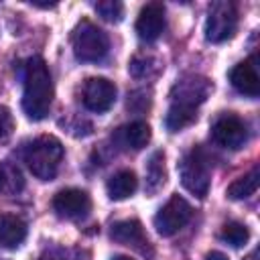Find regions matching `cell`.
I'll list each match as a JSON object with an SVG mask.
<instances>
[{
	"mask_svg": "<svg viewBox=\"0 0 260 260\" xmlns=\"http://www.w3.org/2000/svg\"><path fill=\"white\" fill-rule=\"evenodd\" d=\"M211 138L215 144H219L223 148L238 150L248 140V128H246L244 120L238 118L236 114H221L211 124Z\"/></svg>",
	"mask_w": 260,
	"mask_h": 260,
	"instance_id": "obj_8",
	"label": "cell"
},
{
	"mask_svg": "<svg viewBox=\"0 0 260 260\" xmlns=\"http://www.w3.org/2000/svg\"><path fill=\"white\" fill-rule=\"evenodd\" d=\"M238 30V8L234 2L219 0L209 6L205 22V39L211 43L230 41Z\"/></svg>",
	"mask_w": 260,
	"mask_h": 260,
	"instance_id": "obj_4",
	"label": "cell"
},
{
	"mask_svg": "<svg viewBox=\"0 0 260 260\" xmlns=\"http://www.w3.org/2000/svg\"><path fill=\"white\" fill-rule=\"evenodd\" d=\"M211 89H213V85H211L209 79H205L201 75H187V77L179 79L173 85V89H171V104L197 110L207 100Z\"/></svg>",
	"mask_w": 260,
	"mask_h": 260,
	"instance_id": "obj_7",
	"label": "cell"
},
{
	"mask_svg": "<svg viewBox=\"0 0 260 260\" xmlns=\"http://www.w3.org/2000/svg\"><path fill=\"white\" fill-rule=\"evenodd\" d=\"M110 236L114 242L118 244H124V246H130L134 250H138L140 254H152L150 250V242L144 234V228L138 219H122V221H116L110 230Z\"/></svg>",
	"mask_w": 260,
	"mask_h": 260,
	"instance_id": "obj_11",
	"label": "cell"
},
{
	"mask_svg": "<svg viewBox=\"0 0 260 260\" xmlns=\"http://www.w3.org/2000/svg\"><path fill=\"white\" fill-rule=\"evenodd\" d=\"M244 260H258V250H252Z\"/></svg>",
	"mask_w": 260,
	"mask_h": 260,
	"instance_id": "obj_26",
	"label": "cell"
},
{
	"mask_svg": "<svg viewBox=\"0 0 260 260\" xmlns=\"http://www.w3.org/2000/svg\"><path fill=\"white\" fill-rule=\"evenodd\" d=\"M53 209L61 217H69V219L83 217L91 209V199H89V195L83 189L67 187V189H61L59 193H55V197H53Z\"/></svg>",
	"mask_w": 260,
	"mask_h": 260,
	"instance_id": "obj_10",
	"label": "cell"
},
{
	"mask_svg": "<svg viewBox=\"0 0 260 260\" xmlns=\"http://www.w3.org/2000/svg\"><path fill=\"white\" fill-rule=\"evenodd\" d=\"M116 102V85L106 77H87L81 87V104L95 114L108 112Z\"/></svg>",
	"mask_w": 260,
	"mask_h": 260,
	"instance_id": "obj_9",
	"label": "cell"
},
{
	"mask_svg": "<svg viewBox=\"0 0 260 260\" xmlns=\"http://www.w3.org/2000/svg\"><path fill=\"white\" fill-rule=\"evenodd\" d=\"M14 132V118L6 106H0V144L6 142Z\"/></svg>",
	"mask_w": 260,
	"mask_h": 260,
	"instance_id": "obj_23",
	"label": "cell"
},
{
	"mask_svg": "<svg viewBox=\"0 0 260 260\" xmlns=\"http://www.w3.org/2000/svg\"><path fill=\"white\" fill-rule=\"evenodd\" d=\"M112 260H134V258H130V256H124V254H118V256H114Z\"/></svg>",
	"mask_w": 260,
	"mask_h": 260,
	"instance_id": "obj_27",
	"label": "cell"
},
{
	"mask_svg": "<svg viewBox=\"0 0 260 260\" xmlns=\"http://www.w3.org/2000/svg\"><path fill=\"white\" fill-rule=\"evenodd\" d=\"M114 140L122 146V148H132V150H140L148 144L150 140V126L142 120H136V122H130V124H124L116 130L114 134Z\"/></svg>",
	"mask_w": 260,
	"mask_h": 260,
	"instance_id": "obj_14",
	"label": "cell"
},
{
	"mask_svg": "<svg viewBox=\"0 0 260 260\" xmlns=\"http://www.w3.org/2000/svg\"><path fill=\"white\" fill-rule=\"evenodd\" d=\"M24 189L20 169L8 160H0V195H16Z\"/></svg>",
	"mask_w": 260,
	"mask_h": 260,
	"instance_id": "obj_18",
	"label": "cell"
},
{
	"mask_svg": "<svg viewBox=\"0 0 260 260\" xmlns=\"http://www.w3.org/2000/svg\"><path fill=\"white\" fill-rule=\"evenodd\" d=\"M136 187H138V179H136V173L130 169H122V171L114 173L106 183L108 197L114 201H122V199L130 197L136 191Z\"/></svg>",
	"mask_w": 260,
	"mask_h": 260,
	"instance_id": "obj_16",
	"label": "cell"
},
{
	"mask_svg": "<svg viewBox=\"0 0 260 260\" xmlns=\"http://www.w3.org/2000/svg\"><path fill=\"white\" fill-rule=\"evenodd\" d=\"M53 81L47 63L41 57H30L24 65L22 110L30 120H43L53 104Z\"/></svg>",
	"mask_w": 260,
	"mask_h": 260,
	"instance_id": "obj_1",
	"label": "cell"
},
{
	"mask_svg": "<svg viewBox=\"0 0 260 260\" xmlns=\"http://www.w3.org/2000/svg\"><path fill=\"white\" fill-rule=\"evenodd\" d=\"M167 181V169H165V152L154 150L146 162V191L156 193Z\"/></svg>",
	"mask_w": 260,
	"mask_h": 260,
	"instance_id": "obj_17",
	"label": "cell"
},
{
	"mask_svg": "<svg viewBox=\"0 0 260 260\" xmlns=\"http://www.w3.org/2000/svg\"><path fill=\"white\" fill-rule=\"evenodd\" d=\"M22 158L28 167V171L41 179V181H51L55 179L59 165L63 160V144L55 136L43 134L28 142V146L22 152Z\"/></svg>",
	"mask_w": 260,
	"mask_h": 260,
	"instance_id": "obj_2",
	"label": "cell"
},
{
	"mask_svg": "<svg viewBox=\"0 0 260 260\" xmlns=\"http://www.w3.org/2000/svg\"><path fill=\"white\" fill-rule=\"evenodd\" d=\"M39 260H59V258H55L53 254H47V256H41Z\"/></svg>",
	"mask_w": 260,
	"mask_h": 260,
	"instance_id": "obj_28",
	"label": "cell"
},
{
	"mask_svg": "<svg viewBox=\"0 0 260 260\" xmlns=\"http://www.w3.org/2000/svg\"><path fill=\"white\" fill-rule=\"evenodd\" d=\"M150 63H152L150 57H134L128 65V71L134 77H146L150 73Z\"/></svg>",
	"mask_w": 260,
	"mask_h": 260,
	"instance_id": "obj_24",
	"label": "cell"
},
{
	"mask_svg": "<svg viewBox=\"0 0 260 260\" xmlns=\"http://www.w3.org/2000/svg\"><path fill=\"white\" fill-rule=\"evenodd\" d=\"M230 81L232 85L250 98H256L260 93V75H258V59L250 57L242 63H238L232 71H230Z\"/></svg>",
	"mask_w": 260,
	"mask_h": 260,
	"instance_id": "obj_13",
	"label": "cell"
},
{
	"mask_svg": "<svg viewBox=\"0 0 260 260\" xmlns=\"http://www.w3.org/2000/svg\"><path fill=\"white\" fill-rule=\"evenodd\" d=\"M165 30V6L160 2H148L140 8L136 18V32L142 41H156Z\"/></svg>",
	"mask_w": 260,
	"mask_h": 260,
	"instance_id": "obj_12",
	"label": "cell"
},
{
	"mask_svg": "<svg viewBox=\"0 0 260 260\" xmlns=\"http://www.w3.org/2000/svg\"><path fill=\"white\" fill-rule=\"evenodd\" d=\"M219 238L234 248H242L250 240V230L240 221H228V223H223Z\"/></svg>",
	"mask_w": 260,
	"mask_h": 260,
	"instance_id": "obj_21",
	"label": "cell"
},
{
	"mask_svg": "<svg viewBox=\"0 0 260 260\" xmlns=\"http://www.w3.org/2000/svg\"><path fill=\"white\" fill-rule=\"evenodd\" d=\"M26 238V223L14 213L0 215V244L8 250L18 248Z\"/></svg>",
	"mask_w": 260,
	"mask_h": 260,
	"instance_id": "obj_15",
	"label": "cell"
},
{
	"mask_svg": "<svg viewBox=\"0 0 260 260\" xmlns=\"http://www.w3.org/2000/svg\"><path fill=\"white\" fill-rule=\"evenodd\" d=\"M193 209L191 205L181 197V195H173L154 215V228L162 238H171L175 236L181 228L187 225V221L191 219Z\"/></svg>",
	"mask_w": 260,
	"mask_h": 260,
	"instance_id": "obj_6",
	"label": "cell"
},
{
	"mask_svg": "<svg viewBox=\"0 0 260 260\" xmlns=\"http://www.w3.org/2000/svg\"><path fill=\"white\" fill-rule=\"evenodd\" d=\"M71 45H73V53L79 61L83 63H95L102 61L110 49V41L108 35L95 26L89 20H81L71 37Z\"/></svg>",
	"mask_w": 260,
	"mask_h": 260,
	"instance_id": "obj_3",
	"label": "cell"
},
{
	"mask_svg": "<svg viewBox=\"0 0 260 260\" xmlns=\"http://www.w3.org/2000/svg\"><path fill=\"white\" fill-rule=\"evenodd\" d=\"M258 189V167H252L250 173H246L244 177L236 179L230 187H228V197L230 199H246L250 195H254Z\"/></svg>",
	"mask_w": 260,
	"mask_h": 260,
	"instance_id": "obj_20",
	"label": "cell"
},
{
	"mask_svg": "<svg viewBox=\"0 0 260 260\" xmlns=\"http://www.w3.org/2000/svg\"><path fill=\"white\" fill-rule=\"evenodd\" d=\"M205 260H230L223 252H217V250H211L207 256H205Z\"/></svg>",
	"mask_w": 260,
	"mask_h": 260,
	"instance_id": "obj_25",
	"label": "cell"
},
{
	"mask_svg": "<svg viewBox=\"0 0 260 260\" xmlns=\"http://www.w3.org/2000/svg\"><path fill=\"white\" fill-rule=\"evenodd\" d=\"M195 120H197V110L171 104V108H169V112L165 116V126L171 132H179V130L187 128L189 124H193Z\"/></svg>",
	"mask_w": 260,
	"mask_h": 260,
	"instance_id": "obj_19",
	"label": "cell"
},
{
	"mask_svg": "<svg viewBox=\"0 0 260 260\" xmlns=\"http://www.w3.org/2000/svg\"><path fill=\"white\" fill-rule=\"evenodd\" d=\"M95 12H98L104 20L120 22V20H122V14H124V6H122L120 2H114V0H104V2H98V4H95Z\"/></svg>",
	"mask_w": 260,
	"mask_h": 260,
	"instance_id": "obj_22",
	"label": "cell"
},
{
	"mask_svg": "<svg viewBox=\"0 0 260 260\" xmlns=\"http://www.w3.org/2000/svg\"><path fill=\"white\" fill-rule=\"evenodd\" d=\"M179 175H181V183L183 187L193 193L195 197L203 199L209 191V167H207V160L203 156V152L199 148H193L189 150L181 162H179Z\"/></svg>",
	"mask_w": 260,
	"mask_h": 260,
	"instance_id": "obj_5",
	"label": "cell"
}]
</instances>
